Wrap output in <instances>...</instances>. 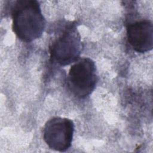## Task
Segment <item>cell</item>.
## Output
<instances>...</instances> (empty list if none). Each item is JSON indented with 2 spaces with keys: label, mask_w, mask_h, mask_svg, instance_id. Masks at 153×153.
I'll return each mask as SVG.
<instances>
[{
  "label": "cell",
  "mask_w": 153,
  "mask_h": 153,
  "mask_svg": "<svg viewBox=\"0 0 153 153\" xmlns=\"http://www.w3.org/2000/svg\"><path fill=\"white\" fill-rule=\"evenodd\" d=\"M12 28L17 38L25 42L40 38L45 27V20L39 2L19 0L11 8Z\"/></svg>",
  "instance_id": "obj_1"
},
{
  "label": "cell",
  "mask_w": 153,
  "mask_h": 153,
  "mask_svg": "<svg viewBox=\"0 0 153 153\" xmlns=\"http://www.w3.org/2000/svg\"><path fill=\"white\" fill-rule=\"evenodd\" d=\"M82 45L76 25L71 22L53 39L49 46L50 60L60 66L75 62L79 57Z\"/></svg>",
  "instance_id": "obj_2"
},
{
  "label": "cell",
  "mask_w": 153,
  "mask_h": 153,
  "mask_svg": "<svg viewBox=\"0 0 153 153\" xmlns=\"http://www.w3.org/2000/svg\"><path fill=\"white\" fill-rule=\"evenodd\" d=\"M97 81L94 62L88 58H79L71 66L67 77V85L75 97L80 99L90 95Z\"/></svg>",
  "instance_id": "obj_3"
},
{
  "label": "cell",
  "mask_w": 153,
  "mask_h": 153,
  "mask_svg": "<svg viewBox=\"0 0 153 153\" xmlns=\"http://www.w3.org/2000/svg\"><path fill=\"white\" fill-rule=\"evenodd\" d=\"M74 132L72 120L53 117L47 121L43 129V138L51 149L65 152L71 146Z\"/></svg>",
  "instance_id": "obj_4"
},
{
  "label": "cell",
  "mask_w": 153,
  "mask_h": 153,
  "mask_svg": "<svg viewBox=\"0 0 153 153\" xmlns=\"http://www.w3.org/2000/svg\"><path fill=\"white\" fill-rule=\"evenodd\" d=\"M127 41L136 52L143 53L153 48V25L149 20L142 19L127 26Z\"/></svg>",
  "instance_id": "obj_5"
}]
</instances>
